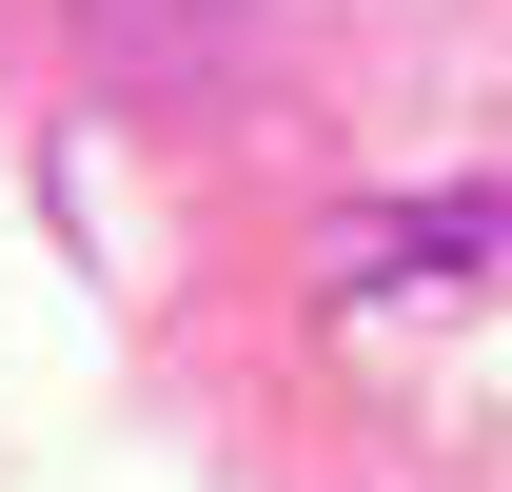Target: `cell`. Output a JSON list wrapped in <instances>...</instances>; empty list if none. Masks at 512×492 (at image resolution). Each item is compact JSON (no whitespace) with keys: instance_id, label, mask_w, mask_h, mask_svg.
<instances>
[{"instance_id":"obj_1","label":"cell","mask_w":512,"mask_h":492,"mask_svg":"<svg viewBox=\"0 0 512 492\" xmlns=\"http://www.w3.org/2000/svg\"><path fill=\"white\" fill-rule=\"evenodd\" d=\"M512 276V197H375V217H335L316 237V296H355V315H453V296H493Z\"/></svg>"},{"instance_id":"obj_2","label":"cell","mask_w":512,"mask_h":492,"mask_svg":"<svg viewBox=\"0 0 512 492\" xmlns=\"http://www.w3.org/2000/svg\"><path fill=\"white\" fill-rule=\"evenodd\" d=\"M60 20H79L119 79H197V60H237V20H256V0H60Z\"/></svg>"}]
</instances>
